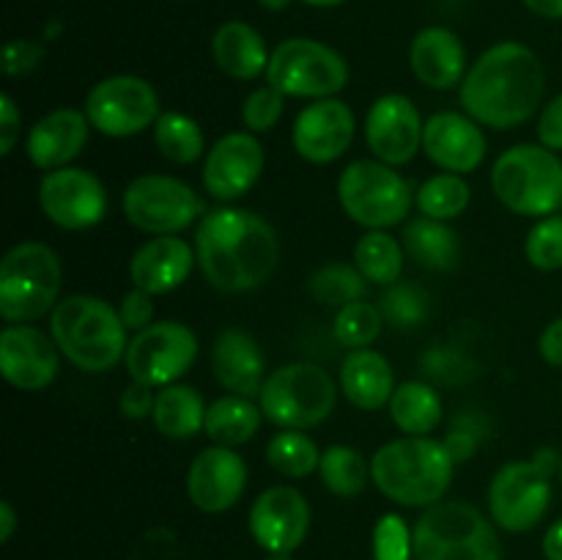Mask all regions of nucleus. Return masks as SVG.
Segmentation results:
<instances>
[{
  "label": "nucleus",
  "mask_w": 562,
  "mask_h": 560,
  "mask_svg": "<svg viewBox=\"0 0 562 560\" xmlns=\"http://www.w3.org/2000/svg\"><path fill=\"white\" fill-rule=\"evenodd\" d=\"M198 267L209 285L228 294L261 289L280 261L274 225L261 214L239 206L212 209L195 231Z\"/></svg>",
  "instance_id": "f257e3e1"
},
{
  "label": "nucleus",
  "mask_w": 562,
  "mask_h": 560,
  "mask_svg": "<svg viewBox=\"0 0 562 560\" xmlns=\"http://www.w3.org/2000/svg\"><path fill=\"white\" fill-rule=\"evenodd\" d=\"M547 91V71L532 47L499 42L488 47L461 82V108L492 130H516L536 115Z\"/></svg>",
  "instance_id": "f03ea898"
},
{
  "label": "nucleus",
  "mask_w": 562,
  "mask_h": 560,
  "mask_svg": "<svg viewBox=\"0 0 562 560\" xmlns=\"http://www.w3.org/2000/svg\"><path fill=\"white\" fill-rule=\"evenodd\" d=\"M126 324L110 302L93 294H69L49 313V335L60 355L86 373H104L126 357Z\"/></svg>",
  "instance_id": "7ed1b4c3"
},
{
  "label": "nucleus",
  "mask_w": 562,
  "mask_h": 560,
  "mask_svg": "<svg viewBox=\"0 0 562 560\" xmlns=\"http://www.w3.org/2000/svg\"><path fill=\"white\" fill-rule=\"evenodd\" d=\"M453 459L439 439L401 437L371 459L373 486L404 508H431L453 483Z\"/></svg>",
  "instance_id": "20e7f679"
},
{
  "label": "nucleus",
  "mask_w": 562,
  "mask_h": 560,
  "mask_svg": "<svg viewBox=\"0 0 562 560\" xmlns=\"http://www.w3.org/2000/svg\"><path fill=\"white\" fill-rule=\"evenodd\" d=\"M417 560H503L494 519L464 500H439L412 527Z\"/></svg>",
  "instance_id": "39448f33"
},
{
  "label": "nucleus",
  "mask_w": 562,
  "mask_h": 560,
  "mask_svg": "<svg viewBox=\"0 0 562 560\" xmlns=\"http://www.w3.org/2000/svg\"><path fill=\"white\" fill-rule=\"evenodd\" d=\"M492 190L508 212L541 220L562 209V159L541 143H519L497 157Z\"/></svg>",
  "instance_id": "423d86ee"
},
{
  "label": "nucleus",
  "mask_w": 562,
  "mask_h": 560,
  "mask_svg": "<svg viewBox=\"0 0 562 560\" xmlns=\"http://www.w3.org/2000/svg\"><path fill=\"white\" fill-rule=\"evenodd\" d=\"M560 472V450L538 448L530 459L508 461L488 483V514L505 533L536 530L552 505V478Z\"/></svg>",
  "instance_id": "0eeeda50"
},
{
  "label": "nucleus",
  "mask_w": 562,
  "mask_h": 560,
  "mask_svg": "<svg viewBox=\"0 0 562 560\" xmlns=\"http://www.w3.org/2000/svg\"><path fill=\"white\" fill-rule=\"evenodd\" d=\"M64 285L58 253L44 242H20L0 261V316L31 324L55 311Z\"/></svg>",
  "instance_id": "6e6552de"
},
{
  "label": "nucleus",
  "mask_w": 562,
  "mask_h": 560,
  "mask_svg": "<svg viewBox=\"0 0 562 560\" xmlns=\"http://www.w3.org/2000/svg\"><path fill=\"white\" fill-rule=\"evenodd\" d=\"M338 201L351 223L368 231H387L409 217L415 190L393 165L355 159L338 179Z\"/></svg>",
  "instance_id": "1a4fd4ad"
},
{
  "label": "nucleus",
  "mask_w": 562,
  "mask_h": 560,
  "mask_svg": "<svg viewBox=\"0 0 562 560\" xmlns=\"http://www.w3.org/2000/svg\"><path fill=\"white\" fill-rule=\"evenodd\" d=\"M335 401H338L335 379L316 362H289L274 368L258 395L263 417L278 428H294V432L322 426L333 415Z\"/></svg>",
  "instance_id": "9d476101"
},
{
  "label": "nucleus",
  "mask_w": 562,
  "mask_h": 560,
  "mask_svg": "<svg viewBox=\"0 0 562 560\" xmlns=\"http://www.w3.org/2000/svg\"><path fill=\"white\" fill-rule=\"evenodd\" d=\"M267 82L283 97L329 99L338 97L349 82V64L329 44L294 36L272 49Z\"/></svg>",
  "instance_id": "9b49d317"
},
{
  "label": "nucleus",
  "mask_w": 562,
  "mask_h": 560,
  "mask_svg": "<svg viewBox=\"0 0 562 560\" xmlns=\"http://www.w3.org/2000/svg\"><path fill=\"white\" fill-rule=\"evenodd\" d=\"M126 223L151 236H176L201 223L203 201L187 181L165 173L137 176L121 198Z\"/></svg>",
  "instance_id": "f8f14e48"
},
{
  "label": "nucleus",
  "mask_w": 562,
  "mask_h": 560,
  "mask_svg": "<svg viewBox=\"0 0 562 560\" xmlns=\"http://www.w3.org/2000/svg\"><path fill=\"white\" fill-rule=\"evenodd\" d=\"M198 360V335L181 322H154L132 335L124 366L132 382L159 390L179 382Z\"/></svg>",
  "instance_id": "ddd939ff"
},
{
  "label": "nucleus",
  "mask_w": 562,
  "mask_h": 560,
  "mask_svg": "<svg viewBox=\"0 0 562 560\" xmlns=\"http://www.w3.org/2000/svg\"><path fill=\"white\" fill-rule=\"evenodd\" d=\"M86 115L108 137H132L159 121V93L146 77L113 75L99 80L86 97Z\"/></svg>",
  "instance_id": "4468645a"
},
{
  "label": "nucleus",
  "mask_w": 562,
  "mask_h": 560,
  "mask_svg": "<svg viewBox=\"0 0 562 560\" xmlns=\"http://www.w3.org/2000/svg\"><path fill=\"white\" fill-rule=\"evenodd\" d=\"M38 206L44 217L64 231H88L108 214V190L86 168L47 170L38 181Z\"/></svg>",
  "instance_id": "2eb2a0df"
},
{
  "label": "nucleus",
  "mask_w": 562,
  "mask_h": 560,
  "mask_svg": "<svg viewBox=\"0 0 562 560\" xmlns=\"http://www.w3.org/2000/svg\"><path fill=\"white\" fill-rule=\"evenodd\" d=\"M267 168V152L252 132H228L203 159V187L214 201H239L258 184Z\"/></svg>",
  "instance_id": "dca6fc26"
},
{
  "label": "nucleus",
  "mask_w": 562,
  "mask_h": 560,
  "mask_svg": "<svg viewBox=\"0 0 562 560\" xmlns=\"http://www.w3.org/2000/svg\"><path fill=\"white\" fill-rule=\"evenodd\" d=\"M60 371V349L53 335L33 324H5L0 333V373L25 393H38L55 382Z\"/></svg>",
  "instance_id": "f3484780"
},
{
  "label": "nucleus",
  "mask_w": 562,
  "mask_h": 560,
  "mask_svg": "<svg viewBox=\"0 0 562 560\" xmlns=\"http://www.w3.org/2000/svg\"><path fill=\"white\" fill-rule=\"evenodd\" d=\"M420 110L404 93H384L366 115V143L384 165H409L423 148Z\"/></svg>",
  "instance_id": "a211bd4d"
},
{
  "label": "nucleus",
  "mask_w": 562,
  "mask_h": 560,
  "mask_svg": "<svg viewBox=\"0 0 562 560\" xmlns=\"http://www.w3.org/2000/svg\"><path fill=\"white\" fill-rule=\"evenodd\" d=\"M355 132V113L344 99H313L294 119L291 146L305 163L329 165L349 152Z\"/></svg>",
  "instance_id": "6ab92c4d"
},
{
  "label": "nucleus",
  "mask_w": 562,
  "mask_h": 560,
  "mask_svg": "<svg viewBox=\"0 0 562 560\" xmlns=\"http://www.w3.org/2000/svg\"><path fill=\"white\" fill-rule=\"evenodd\" d=\"M247 525L252 541L267 552H294L311 533V503L294 486H269L252 503Z\"/></svg>",
  "instance_id": "aec40b11"
},
{
  "label": "nucleus",
  "mask_w": 562,
  "mask_h": 560,
  "mask_svg": "<svg viewBox=\"0 0 562 560\" xmlns=\"http://www.w3.org/2000/svg\"><path fill=\"white\" fill-rule=\"evenodd\" d=\"M247 489V464L234 448L209 445L192 459L187 470L190 503L203 514H225L241 500Z\"/></svg>",
  "instance_id": "412c9836"
},
{
  "label": "nucleus",
  "mask_w": 562,
  "mask_h": 560,
  "mask_svg": "<svg viewBox=\"0 0 562 560\" xmlns=\"http://www.w3.org/2000/svg\"><path fill=\"white\" fill-rule=\"evenodd\" d=\"M423 152L445 173H475L488 152L481 124L467 113H434L423 126Z\"/></svg>",
  "instance_id": "4be33fe9"
},
{
  "label": "nucleus",
  "mask_w": 562,
  "mask_h": 560,
  "mask_svg": "<svg viewBox=\"0 0 562 560\" xmlns=\"http://www.w3.org/2000/svg\"><path fill=\"white\" fill-rule=\"evenodd\" d=\"M198 261L195 245L181 236H154L135 250L130 261V278L135 289L148 294H170L192 275Z\"/></svg>",
  "instance_id": "5701e85b"
},
{
  "label": "nucleus",
  "mask_w": 562,
  "mask_h": 560,
  "mask_svg": "<svg viewBox=\"0 0 562 560\" xmlns=\"http://www.w3.org/2000/svg\"><path fill=\"white\" fill-rule=\"evenodd\" d=\"M91 121L86 110L58 108L38 119L25 137V152L36 168L58 170L77 159L91 135Z\"/></svg>",
  "instance_id": "b1692460"
},
{
  "label": "nucleus",
  "mask_w": 562,
  "mask_h": 560,
  "mask_svg": "<svg viewBox=\"0 0 562 560\" xmlns=\"http://www.w3.org/2000/svg\"><path fill=\"white\" fill-rule=\"evenodd\" d=\"M412 75L434 91H450L467 77V47L459 33L442 25H428L409 44Z\"/></svg>",
  "instance_id": "393cba45"
},
{
  "label": "nucleus",
  "mask_w": 562,
  "mask_h": 560,
  "mask_svg": "<svg viewBox=\"0 0 562 560\" xmlns=\"http://www.w3.org/2000/svg\"><path fill=\"white\" fill-rule=\"evenodd\" d=\"M212 373L228 393L258 399L267 382V357L247 329L228 327L214 338Z\"/></svg>",
  "instance_id": "a878e982"
},
{
  "label": "nucleus",
  "mask_w": 562,
  "mask_h": 560,
  "mask_svg": "<svg viewBox=\"0 0 562 560\" xmlns=\"http://www.w3.org/2000/svg\"><path fill=\"white\" fill-rule=\"evenodd\" d=\"M340 393L351 406L376 412L395 393V373L387 357L376 349H349L340 362Z\"/></svg>",
  "instance_id": "bb28decb"
},
{
  "label": "nucleus",
  "mask_w": 562,
  "mask_h": 560,
  "mask_svg": "<svg viewBox=\"0 0 562 560\" xmlns=\"http://www.w3.org/2000/svg\"><path fill=\"white\" fill-rule=\"evenodd\" d=\"M212 58L225 77L239 82H250L258 80L261 75H267L272 53H269L263 36L250 25V22L228 20L214 31Z\"/></svg>",
  "instance_id": "cd10ccee"
},
{
  "label": "nucleus",
  "mask_w": 562,
  "mask_h": 560,
  "mask_svg": "<svg viewBox=\"0 0 562 560\" xmlns=\"http://www.w3.org/2000/svg\"><path fill=\"white\" fill-rule=\"evenodd\" d=\"M406 256L431 272H450L461 261V242L456 228L434 217H415L401 231Z\"/></svg>",
  "instance_id": "c85d7f7f"
},
{
  "label": "nucleus",
  "mask_w": 562,
  "mask_h": 560,
  "mask_svg": "<svg viewBox=\"0 0 562 560\" xmlns=\"http://www.w3.org/2000/svg\"><path fill=\"white\" fill-rule=\"evenodd\" d=\"M206 401L190 384L173 382L157 390L154 404V426L168 439H190L206 426Z\"/></svg>",
  "instance_id": "c756f323"
},
{
  "label": "nucleus",
  "mask_w": 562,
  "mask_h": 560,
  "mask_svg": "<svg viewBox=\"0 0 562 560\" xmlns=\"http://www.w3.org/2000/svg\"><path fill=\"white\" fill-rule=\"evenodd\" d=\"M263 421L261 404H256L247 395H223V399L212 401L206 410V437L212 445H223V448H239V445L250 443L258 434Z\"/></svg>",
  "instance_id": "7c9ffc66"
},
{
  "label": "nucleus",
  "mask_w": 562,
  "mask_h": 560,
  "mask_svg": "<svg viewBox=\"0 0 562 560\" xmlns=\"http://www.w3.org/2000/svg\"><path fill=\"white\" fill-rule=\"evenodd\" d=\"M390 421L406 437H428L442 423V395L431 382H404L387 404Z\"/></svg>",
  "instance_id": "2f4dec72"
},
{
  "label": "nucleus",
  "mask_w": 562,
  "mask_h": 560,
  "mask_svg": "<svg viewBox=\"0 0 562 560\" xmlns=\"http://www.w3.org/2000/svg\"><path fill=\"white\" fill-rule=\"evenodd\" d=\"M404 245L390 231H366L355 245V267L373 285H393L404 272Z\"/></svg>",
  "instance_id": "473e14b6"
},
{
  "label": "nucleus",
  "mask_w": 562,
  "mask_h": 560,
  "mask_svg": "<svg viewBox=\"0 0 562 560\" xmlns=\"http://www.w3.org/2000/svg\"><path fill=\"white\" fill-rule=\"evenodd\" d=\"M154 143H157L159 154L173 165H192L206 154V137H203L201 124L176 110L159 115V121L154 124Z\"/></svg>",
  "instance_id": "72a5a7b5"
},
{
  "label": "nucleus",
  "mask_w": 562,
  "mask_h": 560,
  "mask_svg": "<svg viewBox=\"0 0 562 560\" xmlns=\"http://www.w3.org/2000/svg\"><path fill=\"white\" fill-rule=\"evenodd\" d=\"M318 478L335 497H357L371 481V464L351 445H329L327 450H322Z\"/></svg>",
  "instance_id": "f704fd0d"
},
{
  "label": "nucleus",
  "mask_w": 562,
  "mask_h": 560,
  "mask_svg": "<svg viewBox=\"0 0 562 560\" xmlns=\"http://www.w3.org/2000/svg\"><path fill=\"white\" fill-rule=\"evenodd\" d=\"M470 184L464 181V176L459 173H437L431 179L423 181L415 192V203L420 209V214L434 220H456L459 214L467 212L470 206Z\"/></svg>",
  "instance_id": "c9c22d12"
},
{
  "label": "nucleus",
  "mask_w": 562,
  "mask_h": 560,
  "mask_svg": "<svg viewBox=\"0 0 562 560\" xmlns=\"http://www.w3.org/2000/svg\"><path fill=\"white\" fill-rule=\"evenodd\" d=\"M307 291L313 294V300L322 302L327 307H346L351 302L366 300L368 280L362 278V272L351 264H324L307 280Z\"/></svg>",
  "instance_id": "e433bc0d"
},
{
  "label": "nucleus",
  "mask_w": 562,
  "mask_h": 560,
  "mask_svg": "<svg viewBox=\"0 0 562 560\" xmlns=\"http://www.w3.org/2000/svg\"><path fill=\"white\" fill-rule=\"evenodd\" d=\"M267 461L280 475L305 478L311 472H318L322 450L316 448V443L305 432L280 428V434H274L267 443Z\"/></svg>",
  "instance_id": "4c0bfd02"
},
{
  "label": "nucleus",
  "mask_w": 562,
  "mask_h": 560,
  "mask_svg": "<svg viewBox=\"0 0 562 560\" xmlns=\"http://www.w3.org/2000/svg\"><path fill=\"white\" fill-rule=\"evenodd\" d=\"M382 311H379V305L366 300L340 307V311L335 313L333 322L335 338H338V344L346 346V349H366V346H371L373 340L382 335Z\"/></svg>",
  "instance_id": "58836bf2"
},
{
  "label": "nucleus",
  "mask_w": 562,
  "mask_h": 560,
  "mask_svg": "<svg viewBox=\"0 0 562 560\" xmlns=\"http://www.w3.org/2000/svg\"><path fill=\"white\" fill-rule=\"evenodd\" d=\"M428 307H431V300H428L426 289L415 283H404V280L387 285V291L379 300L384 324L395 329L420 327L428 316Z\"/></svg>",
  "instance_id": "ea45409f"
},
{
  "label": "nucleus",
  "mask_w": 562,
  "mask_h": 560,
  "mask_svg": "<svg viewBox=\"0 0 562 560\" xmlns=\"http://www.w3.org/2000/svg\"><path fill=\"white\" fill-rule=\"evenodd\" d=\"M423 373L431 384H445V388H459L467 384L477 373V362L461 349L459 344H434L420 360Z\"/></svg>",
  "instance_id": "a19ab883"
},
{
  "label": "nucleus",
  "mask_w": 562,
  "mask_h": 560,
  "mask_svg": "<svg viewBox=\"0 0 562 560\" xmlns=\"http://www.w3.org/2000/svg\"><path fill=\"white\" fill-rule=\"evenodd\" d=\"M525 256L541 272L562 269V214H549L532 225L525 242Z\"/></svg>",
  "instance_id": "79ce46f5"
},
{
  "label": "nucleus",
  "mask_w": 562,
  "mask_h": 560,
  "mask_svg": "<svg viewBox=\"0 0 562 560\" xmlns=\"http://www.w3.org/2000/svg\"><path fill=\"white\" fill-rule=\"evenodd\" d=\"M486 437H488L486 417L477 415V412H472V410H467V412H459V415L453 417V423H450L442 445H445V450L450 453V459H453V464H464V461H470L472 456L477 453V448L486 443Z\"/></svg>",
  "instance_id": "37998d69"
},
{
  "label": "nucleus",
  "mask_w": 562,
  "mask_h": 560,
  "mask_svg": "<svg viewBox=\"0 0 562 560\" xmlns=\"http://www.w3.org/2000/svg\"><path fill=\"white\" fill-rule=\"evenodd\" d=\"M415 536L404 516L384 514L373 527V560H412Z\"/></svg>",
  "instance_id": "c03bdc74"
},
{
  "label": "nucleus",
  "mask_w": 562,
  "mask_h": 560,
  "mask_svg": "<svg viewBox=\"0 0 562 560\" xmlns=\"http://www.w3.org/2000/svg\"><path fill=\"white\" fill-rule=\"evenodd\" d=\"M283 110H285V97L278 91V88H272L267 82V86L250 91V97L245 99V104H241V121H245L247 132L261 135V132H272L274 126L280 124Z\"/></svg>",
  "instance_id": "a18cd8bd"
},
{
  "label": "nucleus",
  "mask_w": 562,
  "mask_h": 560,
  "mask_svg": "<svg viewBox=\"0 0 562 560\" xmlns=\"http://www.w3.org/2000/svg\"><path fill=\"white\" fill-rule=\"evenodd\" d=\"M44 55H47V49H44L42 42H33V38H14V42H9L3 47V60H0V66H3V75L20 77L36 69L44 60Z\"/></svg>",
  "instance_id": "49530a36"
},
{
  "label": "nucleus",
  "mask_w": 562,
  "mask_h": 560,
  "mask_svg": "<svg viewBox=\"0 0 562 560\" xmlns=\"http://www.w3.org/2000/svg\"><path fill=\"white\" fill-rule=\"evenodd\" d=\"M121 322L126 324V329L132 333H140V329L151 327L154 324V294L143 289L126 291L124 300H121Z\"/></svg>",
  "instance_id": "de8ad7c7"
},
{
  "label": "nucleus",
  "mask_w": 562,
  "mask_h": 560,
  "mask_svg": "<svg viewBox=\"0 0 562 560\" xmlns=\"http://www.w3.org/2000/svg\"><path fill=\"white\" fill-rule=\"evenodd\" d=\"M154 404H157L154 388H148L143 382L126 384L119 399V410L126 421H146V417L154 415Z\"/></svg>",
  "instance_id": "09e8293b"
},
{
  "label": "nucleus",
  "mask_w": 562,
  "mask_h": 560,
  "mask_svg": "<svg viewBox=\"0 0 562 560\" xmlns=\"http://www.w3.org/2000/svg\"><path fill=\"white\" fill-rule=\"evenodd\" d=\"M22 135V113L11 93H0V154L9 157Z\"/></svg>",
  "instance_id": "8fccbe9b"
},
{
  "label": "nucleus",
  "mask_w": 562,
  "mask_h": 560,
  "mask_svg": "<svg viewBox=\"0 0 562 560\" xmlns=\"http://www.w3.org/2000/svg\"><path fill=\"white\" fill-rule=\"evenodd\" d=\"M538 141H541V146L552 148V152H562V93L541 110V119H538Z\"/></svg>",
  "instance_id": "3c124183"
},
{
  "label": "nucleus",
  "mask_w": 562,
  "mask_h": 560,
  "mask_svg": "<svg viewBox=\"0 0 562 560\" xmlns=\"http://www.w3.org/2000/svg\"><path fill=\"white\" fill-rule=\"evenodd\" d=\"M538 355L549 366L562 368V316L554 318L552 324H547V329L538 338Z\"/></svg>",
  "instance_id": "603ef678"
},
{
  "label": "nucleus",
  "mask_w": 562,
  "mask_h": 560,
  "mask_svg": "<svg viewBox=\"0 0 562 560\" xmlns=\"http://www.w3.org/2000/svg\"><path fill=\"white\" fill-rule=\"evenodd\" d=\"M543 558L547 560H562V516L558 522L549 525V530L543 533Z\"/></svg>",
  "instance_id": "864d4df0"
},
{
  "label": "nucleus",
  "mask_w": 562,
  "mask_h": 560,
  "mask_svg": "<svg viewBox=\"0 0 562 560\" xmlns=\"http://www.w3.org/2000/svg\"><path fill=\"white\" fill-rule=\"evenodd\" d=\"M521 3L543 20H562V0H521Z\"/></svg>",
  "instance_id": "5fc2aeb1"
},
{
  "label": "nucleus",
  "mask_w": 562,
  "mask_h": 560,
  "mask_svg": "<svg viewBox=\"0 0 562 560\" xmlns=\"http://www.w3.org/2000/svg\"><path fill=\"white\" fill-rule=\"evenodd\" d=\"M16 530V511L9 500L0 503V544H9L11 536Z\"/></svg>",
  "instance_id": "6e6d98bb"
},
{
  "label": "nucleus",
  "mask_w": 562,
  "mask_h": 560,
  "mask_svg": "<svg viewBox=\"0 0 562 560\" xmlns=\"http://www.w3.org/2000/svg\"><path fill=\"white\" fill-rule=\"evenodd\" d=\"M258 3L269 11H285L291 3H294V0H258Z\"/></svg>",
  "instance_id": "4d7b16f0"
},
{
  "label": "nucleus",
  "mask_w": 562,
  "mask_h": 560,
  "mask_svg": "<svg viewBox=\"0 0 562 560\" xmlns=\"http://www.w3.org/2000/svg\"><path fill=\"white\" fill-rule=\"evenodd\" d=\"M302 3L313 5V9H335V5H344L346 0H302Z\"/></svg>",
  "instance_id": "13d9d810"
},
{
  "label": "nucleus",
  "mask_w": 562,
  "mask_h": 560,
  "mask_svg": "<svg viewBox=\"0 0 562 560\" xmlns=\"http://www.w3.org/2000/svg\"><path fill=\"white\" fill-rule=\"evenodd\" d=\"M263 560H294V555H291V552H269Z\"/></svg>",
  "instance_id": "bf43d9fd"
},
{
  "label": "nucleus",
  "mask_w": 562,
  "mask_h": 560,
  "mask_svg": "<svg viewBox=\"0 0 562 560\" xmlns=\"http://www.w3.org/2000/svg\"><path fill=\"white\" fill-rule=\"evenodd\" d=\"M558 475H560V483H562V450H560V472H558Z\"/></svg>",
  "instance_id": "052dcab7"
}]
</instances>
